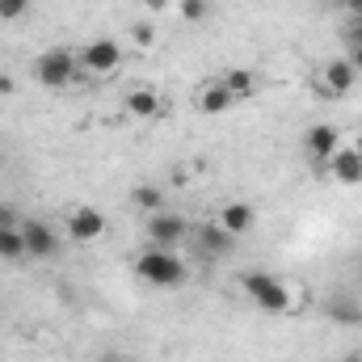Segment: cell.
Returning a JSON list of instances; mask_svg holds the SVG:
<instances>
[{
  "label": "cell",
  "mask_w": 362,
  "mask_h": 362,
  "mask_svg": "<svg viewBox=\"0 0 362 362\" xmlns=\"http://www.w3.org/2000/svg\"><path fill=\"white\" fill-rule=\"evenodd\" d=\"M240 286H245V295H249L262 312H270V316H286V312H295V303H299L295 282H286V278H278V274H266V270H249L240 278Z\"/></svg>",
  "instance_id": "obj_1"
},
{
  "label": "cell",
  "mask_w": 362,
  "mask_h": 362,
  "mask_svg": "<svg viewBox=\"0 0 362 362\" xmlns=\"http://www.w3.org/2000/svg\"><path fill=\"white\" fill-rule=\"evenodd\" d=\"M135 274H139V282H148V286H156V291H177L185 286V262H181L173 249H160V245H152V249H144L139 257H135Z\"/></svg>",
  "instance_id": "obj_2"
},
{
  "label": "cell",
  "mask_w": 362,
  "mask_h": 362,
  "mask_svg": "<svg viewBox=\"0 0 362 362\" xmlns=\"http://www.w3.org/2000/svg\"><path fill=\"white\" fill-rule=\"evenodd\" d=\"M34 76H38V85H47V89H68V85H76V81H81V59H76V51L55 47V51L38 55Z\"/></svg>",
  "instance_id": "obj_3"
},
{
  "label": "cell",
  "mask_w": 362,
  "mask_h": 362,
  "mask_svg": "<svg viewBox=\"0 0 362 362\" xmlns=\"http://www.w3.org/2000/svg\"><path fill=\"white\" fill-rule=\"evenodd\" d=\"M81 76H89V81H105V76H114L118 68H122V47L114 42V38H93L81 47Z\"/></svg>",
  "instance_id": "obj_4"
},
{
  "label": "cell",
  "mask_w": 362,
  "mask_h": 362,
  "mask_svg": "<svg viewBox=\"0 0 362 362\" xmlns=\"http://www.w3.org/2000/svg\"><path fill=\"white\" fill-rule=\"evenodd\" d=\"M354 85H358V72H354L350 55L329 59V64L316 72V93H320L325 101H341V97H350V89H354Z\"/></svg>",
  "instance_id": "obj_5"
},
{
  "label": "cell",
  "mask_w": 362,
  "mask_h": 362,
  "mask_svg": "<svg viewBox=\"0 0 362 362\" xmlns=\"http://www.w3.org/2000/svg\"><path fill=\"white\" fill-rule=\"evenodd\" d=\"M21 236H25V257H34V262H51L64 249L59 232L51 223H42V219H21Z\"/></svg>",
  "instance_id": "obj_6"
},
{
  "label": "cell",
  "mask_w": 362,
  "mask_h": 362,
  "mask_svg": "<svg viewBox=\"0 0 362 362\" xmlns=\"http://www.w3.org/2000/svg\"><path fill=\"white\" fill-rule=\"evenodd\" d=\"M337 148H341V131L333 122H316V127L303 131V152H308L312 165H329Z\"/></svg>",
  "instance_id": "obj_7"
},
{
  "label": "cell",
  "mask_w": 362,
  "mask_h": 362,
  "mask_svg": "<svg viewBox=\"0 0 362 362\" xmlns=\"http://www.w3.org/2000/svg\"><path fill=\"white\" fill-rule=\"evenodd\" d=\"M181 240H189V223L173 215V211H156L148 215V245H160V249H173Z\"/></svg>",
  "instance_id": "obj_8"
},
{
  "label": "cell",
  "mask_w": 362,
  "mask_h": 362,
  "mask_svg": "<svg viewBox=\"0 0 362 362\" xmlns=\"http://www.w3.org/2000/svg\"><path fill=\"white\" fill-rule=\"evenodd\" d=\"M105 215L97 211V206H72L68 211V236L72 240H81V245H97L101 236H105Z\"/></svg>",
  "instance_id": "obj_9"
},
{
  "label": "cell",
  "mask_w": 362,
  "mask_h": 362,
  "mask_svg": "<svg viewBox=\"0 0 362 362\" xmlns=\"http://www.w3.org/2000/svg\"><path fill=\"white\" fill-rule=\"evenodd\" d=\"M215 223H219L223 232H232V236H245V232H253V223H257V206L245 202V198H232V202H223V206L215 211Z\"/></svg>",
  "instance_id": "obj_10"
},
{
  "label": "cell",
  "mask_w": 362,
  "mask_h": 362,
  "mask_svg": "<svg viewBox=\"0 0 362 362\" xmlns=\"http://www.w3.org/2000/svg\"><path fill=\"white\" fill-rule=\"evenodd\" d=\"M325 169H329V177L337 181V185H362V148L341 144Z\"/></svg>",
  "instance_id": "obj_11"
},
{
  "label": "cell",
  "mask_w": 362,
  "mask_h": 362,
  "mask_svg": "<svg viewBox=\"0 0 362 362\" xmlns=\"http://www.w3.org/2000/svg\"><path fill=\"white\" fill-rule=\"evenodd\" d=\"M189 240L198 245V253H202V257H228V253L236 249V236H232V232H223L219 223L189 228Z\"/></svg>",
  "instance_id": "obj_12"
},
{
  "label": "cell",
  "mask_w": 362,
  "mask_h": 362,
  "mask_svg": "<svg viewBox=\"0 0 362 362\" xmlns=\"http://www.w3.org/2000/svg\"><path fill=\"white\" fill-rule=\"evenodd\" d=\"M122 110H127L131 118L148 122V118H160V114H165V97H160V93L152 89V85H139V89H131V93H127Z\"/></svg>",
  "instance_id": "obj_13"
},
{
  "label": "cell",
  "mask_w": 362,
  "mask_h": 362,
  "mask_svg": "<svg viewBox=\"0 0 362 362\" xmlns=\"http://www.w3.org/2000/svg\"><path fill=\"white\" fill-rule=\"evenodd\" d=\"M194 101H198V110H202V114H228L232 105H240V101L232 97V89H228V85H223L219 76L202 81V85H198V97H194Z\"/></svg>",
  "instance_id": "obj_14"
},
{
  "label": "cell",
  "mask_w": 362,
  "mask_h": 362,
  "mask_svg": "<svg viewBox=\"0 0 362 362\" xmlns=\"http://www.w3.org/2000/svg\"><path fill=\"white\" fill-rule=\"evenodd\" d=\"M21 257H25L21 223H0V262H21Z\"/></svg>",
  "instance_id": "obj_15"
},
{
  "label": "cell",
  "mask_w": 362,
  "mask_h": 362,
  "mask_svg": "<svg viewBox=\"0 0 362 362\" xmlns=\"http://www.w3.org/2000/svg\"><path fill=\"white\" fill-rule=\"evenodd\" d=\"M219 81L232 89V97H236V101H245V97H253V93H257V76H253L249 68H232V72H223Z\"/></svg>",
  "instance_id": "obj_16"
},
{
  "label": "cell",
  "mask_w": 362,
  "mask_h": 362,
  "mask_svg": "<svg viewBox=\"0 0 362 362\" xmlns=\"http://www.w3.org/2000/svg\"><path fill=\"white\" fill-rule=\"evenodd\" d=\"M131 202L144 211V215H156V211H165V189L160 185H135V194H131Z\"/></svg>",
  "instance_id": "obj_17"
},
{
  "label": "cell",
  "mask_w": 362,
  "mask_h": 362,
  "mask_svg": "<svg viewBox=\"0 0 362 362\" xmlns=\"http://www.w3.org/2000/svg\"><path fill=\"white\" fill-rule=\"evenodd\" d=\"M329 316H333L337 325H358V320H362V308L337 295V299H329Z\"/></svg>",
  "instance_id": "obj_18"
},
{
  "label": "cell",
  "mask_w": 362,
  "mask_h": 362,
  "mask_svg": "<svg viewBox=\"0 0 362 362\" xmlns=\"http://www.w3.org/2000/svg\"><path fill=\"white\" fill-rule=\"evenodd\" d=\"M211 13V0H181V17L185 21H202Z\"/></svg>",
  "instance_id": "obj_19"
},
{
  "label": "cell",
  "mask_w": 362,
  "mask_h": 362,
  "mask_svg": "<svg viewBox=\"0 0 362 362\" xmlns=\"http://www.w3.org/2000/svg\"><path fill=\"white\" fill-rule=\"evenodd\" d=\"M30 13V0H0V21H17Z\"/></svg>",
  "instance_id": "obj_20"
},
{
  "label": "cell",
  "mask_w": 362,
  "mask_h": 362,
  "mask_svg": "<svg viewBox=\"0 0 362 362\" xmlns=\"http://www.w3.org/2000/svg\"><path fill=\"white\" fill-rule=\"evenodd\" d=\"M131 34H135V42H139V47H152V42H156V30H152L148 21H139V25H135Z\"/></svg>",
  "instance_id": "obj_21"
},
{
  "label": "cell",
  "mask_w": 362,
  "mask_h": 362,
  "mask_svg": "<svg viewBox=\"0 0 362 362\" xmlns=\"http://www.w3.org/2000/svg\"><path fill=\"white\" fill-rule=\"evenodd\" d=\"M350 64H354V72H358V81H362V42L350 47Z\"/></svg>",
  "instance_id": "obj_22"
},
{
  "label": "cell",
  "mask_w": 362,
  "mask_h": 362,
  "mask_svg": "<svg viewBox=\"0 0 362 362\" xmlns=\"http://www.w3.org/2000/svg\"><path fill=\"white\" fill-rule=\"evenodd\" d=\"M144 8H148V13H165V8H169V0H144Z\"/></svg>",
  "instance_id": "obj_23"
},
{
  "label": "cell",
  "mask_w": 362,
  "mask_h": 362,
  "mask_svg": "<svg viewBox=\"0 0 362 362\" xmlns=\"http://www.w3.org/2000/svg\"><path fill=\"white\" fill-rule=\"evenodd\" d=\"M354 25H358V42H362V0H354Z\"/></svg>",
  "instance_id": "obj_24"
},
{
  "label": "cell",
  "mask_w": 362,
  "mask_h": 362,
  "mask_svg": "<svg viewBox=\"0 0 362 362\" xmlns=\"http://www.w3.org/2000/svg\"><path fill=\"white\" fill-rule=\"evenodd\" d=\"M101 362H127V358L122 354H110V358H101Z\"/></svg>",
  "instance_id": "obj_25"
},
{
  "label": "cell",
  "mask_w": 362,
  "mask_h": 362,
  "mask_svg": "<svg viewBox=\"0 0 362 362\" xmlns=\"http://www.w3.org/2000/svg\"><path fill=\"white\" fill-rule=\"evenodd\" d=\"M346 362H362V354H350V358H346Z\"/></svg>",
  "instance_id": "obj_26"
},
{
  "label": "cell",
  "mask_w": 362,
  "mask_h": 362,
  "mask_svg": "<svg viewBox=\"0 0 362 362\" xmlns=\"http://www.w3.org/2000/svg\"><path fill=\"white\" fill-rule=\"evenodd\" d=\"M0 93H4V81H0Z\"/></svg>",
  "instance_id": "obj_27"
},
{
  "label": "cell",
  "mask_w": 362,
  "mask_h": 362,
  "mask_svg": "<svg viewBox=\"0 0 362 362\" xmlns=\"http://www.w3.org/2000/svg\"><path fill=\"white\" fill-rule=\"evenodd\" d=\"M358 282H362V270H358Z\"/></svg>",
  "instance_id": "obj_28"
}]
</instances>
